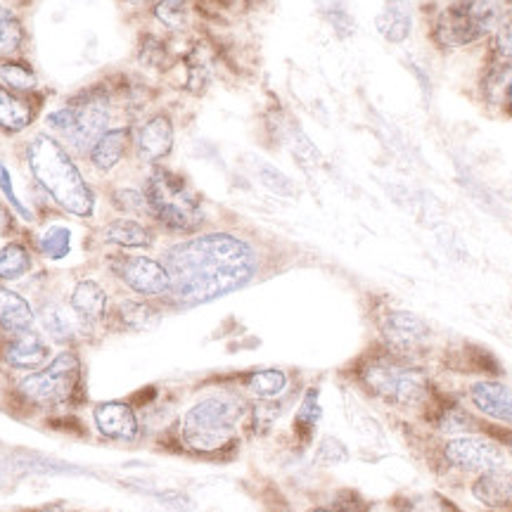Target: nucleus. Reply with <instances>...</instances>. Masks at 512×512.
Instances as JSON below:
<instances>
[{"label":"nucleus","mask_w":512,"mask_h":512,"mask_svg":"<svg viewBox=\"0 0 512 512\" xmlns=\"http://www.w3.org/2000/svg\"><path fill=\"white\" fill-rule=\"evenodd\" d=\"M34 323L36 313L27 299L15 290H8V287L0 285V330L5 335L15 337L22 335V332L34 330Z\"/></svg>","instance_id":"obj_18"},{"label":"nucleus","mask_w":512,"mask_h":512,"mask_svg":"<svg viewBox=\"0 0 512 512\" xmlns=\"http://www.w3.org/2000/svg\"><path fill=\"white\" fill-rule=\"evenodd\" d=\"M460 5L482 36L494 31L503 17V0H460Z\"/></svg>","instance_id":"obj_25"},{"label":"nucleus","mask_w":512,"mask_h":512,"mask_svg":"<svg viewBox=\"0 0 512 512\" xmlns=\"http://www.w3.org/2000/svg\"><path fill=\"white\" fill-rule=\"evenodd\" d=\"M309 512H354V510H339V508H311Z\"/></svg>","instance_id":"obj_39"},{"label":"nucleus","mask_w":512,"mask_h":512,"mask_svg":"<svg viewBox=\"0 0 512 512\" xmlns=\"http://www.w3.org/2000/svg\"><path fill=\"white\" fill-rule=\"evenodd\" d=\"M413 29V15L406 0H384V8L377 15V31L392 43L406 41Z\"/></svg>","instance_id":"obj_21"},{"label":"nucleus","mask_w":512,"mask_h":512,"mask_svg":"<svg viewBox=\"0 0 512 512\" xmlns=\"http://www.w3.org/2000/svg\"><path fill=\"white\" fill-rule=\"evenodd\" d=\"M347 456H349L347 446H344L342 441L335 437H325L318 444V451H316L318 463H323V465H339L347 460Z\"/></svg>","instance_id":"obj_34"},{"label":"nucleus","mask_w":512,"mask_h":512,"mask_svg":"<svg viewBox=\"0 0 512 512\" xmlns=\"http://www.w3.org/2000/svg\"><path fill=\"white\" fill-rule=\"evenodd\" d=\"M38 249L50 261L67 259L69 252H72V230L67 226H50L38 238Z\"/></svg>","instance_id":"obj_29"},{"label":"nucleus","mask_w":512,"mask_h":512,"mask_svg":"<svg viewBox=\"0 0 512 512\" xmlns=\"http://www.w3.org/2000/svg\"><path fill=\"white\" fill-rule=\"evenodd\" d=\"M112 202H114V207H117L119 211H124V214H150V209H147L145 192H140V190H133V188L114 190Z\"/></svg>","instance_id":"obj_33"},{"label":"nucleus","mask_w":512,"mask_h":512,"mask_svg":"<svg viewBox=\"0 0 512 512\" xmlns=\"http://www.w3.org/2000/svg\"><path fill=\"white\" fill-rule=\"evenodd\" d=\"M143 192L152 219L171 233H195L202 228L204 207L200 195L174 171L155 166Z\"/></svg>","instance_id":"obj_5"},{"label":"nucleus","mask_w":512,"mask_h":512,"mask_svg":"<svg viewBox=\"0 0 512 512\" xmlns=\"http://www.w3.org/2000/svg\"><path fill=\"white\" fill-rule=\"evenodd\" d=\"M93 422L100 437L131 444L140 437V418L126 401H100L93 406Z\"/></svg>","instance_id":"obj_11"},{"label":"nucleus","mask_w":512,"mask_h":512,"mask_svg":"<svg viewBox=\"0 0 512 512\" xmlns=\"http://www.w3.org/2000/svg\"><path fill=\"white\" fill-rule=\"evenodd\" d=\"M117 318L126 330L145 332V330L157 328L159 320H162V313L147 302H133V299H126V302H121L117 306Z\"/></svg>","instance_id":"obj_24"},{"label":"nucleus","mask_w":512,"mask_h":512,"mask_svg":"<svg viewBox=\"0 0 512 512\" xmlns=\"http://www.w3.org/2000/svg\"><path fill=\"white\" fill-rule=\"evenodd\" d=\"M505 98H508V110L512 112V79L508 83V93H505Z\"/></svg>","instance_id":"obj_40"},{"label":"nucleus","mask_w":512,"mask_h":512,"mask_svg":"<svg viewBox=\"0 0 512 512\" xmlns=\"http://www.w3.org/2000/svg\"><path fill=\"white\" fill-rule=\"evenodd\" d=\"M406 512H458V510L448 501H444L441 496H430V498H415V501L408 505Z\"/></svg>","instance_id":"obj_36"},{"label":"nucleus","mask_w":512,"mask_h":512,"mask_svg":"<svg viewBox=\"0 0 512 512\" xmlns=\"http://www.w3.org/2000/svg\"><path fill=\"white\" fill-rule=\"evenodd\" d=\"M280 406L275 401H261L256 406H249L247 420L252 422V430L256 434H266L275 425V420L280 418Z\"/></svg>","instance_id":"obj_32"},{"label":"nucleus","mask_w":512,"mask_h":512,"mask_svg":"<svg viewBox=\"0 0 512 512\" xmlns=\"http://www.w3.org/2000/svg\"><path fill=\"white\" fill-rule=\"evenodd\" d=\"M496 50L505 60H512V17L505 19L496 34Z\"/></svg>","instance_id":"obj_37"},{"label":"nucleus","mask_w":512,"mask_h":512,"mask_svg":"<svg viewBox=\"0 0 512 512\" xmlns=\"http://www.w3.org/2000/svg\"><path fill=\"white\" fill-rule=\"evenodd\" d=\"M380 332L384 349L389 354L418 363L420 354H425L432 344V328L420 316L411 311H387L380 320Z\"/></svg>","instance_id":"obj_9"},{"label":"nucleus","mask_w":512,"mask_h":512,"mask_svg":"<svg viewBox=\"0 0 512 512\" xmlns=\"http://www.w3.org/2000/svg\"><path fill=\"white\" fill-rule=\"evenodd\" d=\"M467 399L486 418L512 425V387L498 380H477L467 389Z\"/></svg>","instance_id":"obj_13"},{"label":"nucleus","mask_w":512,"mask_h":512,"mask_svg":"<svg viewBox=\"0 0 512 512\" xmlns=\"http://www.w3.org/2000/svg\"><path fill=\"white\" fill-rule=\"evenodd\" d=\"M0 192H3L5 200L10 202V207L17 211V216H22L24 221H31V219H34V214H31V211H29L27 207H24V202L19 200V197H17L15 185H12V176H10V171H8V166H5L3 162H0Z\"/></svg>","instance_id":"obj_35"},{"label":"nucleus","mask_w":512,"mask_h":512,"mask_svg":"<svg viewBox=\"0 0 512 512\" xmlns=\"http://www.w3.org/2000/svg\"><path fill=\"white\" fill-rule=\"evenodd\" d=\"M46 124L57 136L67 140L76 152L88 155L95 140L107 131V124H110V102L102 95H81L74 105L50 112Z\"/></svg>","instance_id":"obj_7"},{"label":"nucleus","mask_w":512,"mask_h":512,"mask_svg":"<svg viewBox=\"0 0 512 512\" xmlns=\"http://www.w3.org/2000/svg\"><path fill=\"white\" fill-rule=\"evenodd\" d=\"M3 358L10 368L36 373L50 361V344L36 330L22 332V335L10 337V342L5 344Z\"/></svg>","instance_id":"obj_14"},{"label":"nucleus","mask_w":512,"mask_h":512,"mask_svg":"<svg viewBox=\"0 0 512 512\" xmlns=\"http://www.w3.org/2000/svg\"><path fill=\"white\" fill-rule=\"evenodd\" d=\"M69 309L83 328H95L110 313V297L95 280H79L69 294Z\"/></svg>","instance_id":"obj_15"},{"label":"nucleus","mask_w":512,"mask_h":512,"mask_svg":"<svg viewBox=\"0 0 512 512\" xmlns=\"http://www.w3.org/2000/svg\"><path fill=\"white\" fill-rule=\"evenodd\" d=\"M0 81H3V86L8 88V91L17 95L31 93L36 88V74L31 72L27 64L15 60L0 64Z\"/></svg>","instance_id":"obj_30"},{"label":"nucleus","mask_w":512,"mask_h":512,"mask_svg":"<svg viewBox=\"0 0 512 512\" xmlns=\"http://www.w3.org/2000/svg\"><path fill=\"white\" fill-rule=\"evenodd\" d=\"M131 140H133V131L128 126L107 128V131L95 140L91 152H88V159H91L95 169L102 171V174H107V171H112L114 166L124 159L126 150L131 147Z\"/></svg>","instance_id":"obj_17"},{"label":"nucleus","mask_w":512,"mask_h":512,"mask_svg":"<svg viewBox=\"0 0 512 512\" xmlns=\"http://www.w3.org/2000/svg\"><path fill=\"white\" fill-rule=\"evenodd\" d=\"M41 512H67V510H64L62 503H53V505H46Z\"/></svg>","instance_id":"obj_38"},{"label":"nucleus","mask_w":512,"mask_h":512,"mask_svg":"<svg viewBox=\"0 0 512 512\" xmlns=\"http://www.w3.org/2000/svg\"><path fill=\"white\" fill-rule=\"evenodd\" d=\"M287 375L283 370H275V368H266V370H256V373L247 375L245 387L252 392L256 399H275L287 389Z\"/></svg>","instance_id":"obj_27"},{"label":"nucleus","mask_w":512,"mask_h":512,"mask_svg":"<svg viewBox=\"0 0 512 512\" xmlns=\"http://www.w3.org/2000/svg\"><path fill=\"white\" fill-rule=\"evenodd\" d=\"M162 264L171 278L166 297L190 309L252 283L259 271V256L238 235L207 233L166 249Z\"/></svg>","instance_id":"obj_1"},{"label":"nucleus","mask_w":512,"mask_h":512,"mask_svg":"<svg viewBox=\"0 0 512 512\" xmlns=\"http://www.w3.org/2000/svg\"><path fill=\"white\" fill-rule=\"evenodd\" d=\"M358 382L368 396L389 406L415 408L427 406L432 399V387L425 370H420L413 361L389 354L387 349L382 354L363 358L358 366Z\"/></svg>","instance_id":"obj_4"},{"label":"nucleus","mask_w":512,"mask_h":512,"mask_svg":"<svg viewBox=\"0 0 512 512\" xmlns=\"http://www.w3.org/2000/svg\"><path fill=\"white\" fill-rule=\"evenodd\" d=\"M102 238L110 245L126 249H145L155 245V233L136 219H114L102 228Z\"/></svg>","instance_id":"obj_20"},{"label":"nucleus","mask_w":512,"mask_h":512,"mask_svg":"<svg viewBox=\"0 0 512 512\" xmlns=\"http://www.w3.org/2000/svg\"><path fill=\"white\" fill-rule=\"evenodd\" d=\"M17 392L24 401L34 406L50 408L64 406L83 399V375H81V358L76 351L64 349L53 361L36 373H29L17 384ZM81 403V401H79Z\"/></svg>","instance_id":"obj_6"},{"label":"nucleus","mask_w":512,"mask_h":512,"mask_svg":"<svg viewBox=\"0 0 512 512\" xmlns=\"http://www.w3.org/2000/svg\"><path fill=\"white\" fill-rule=\"evenodd\" d=\"M34 121V105L22 95L0 86V128L8 133H22Z\"/></svg>","instance_id":"obj_23"},{"label":"nucleus","mask_w":512,"mask_h":512,"mask_svg":"<svg viewBox=\"0 0 512 512\" xmlns=\"http://www.w3.org/2000/svg\"><path fill=\"white\" fill-rule=\"evenodd\" d=\"M472 496L486 508H510L512 505V472L505 467L482 472L472 482Z\"/></svg>","instance_id":"obj_19"},{"label":"nucleus","mask_w":512,"mask_h":512,"mask_svg":"<svg viewBox=\"0 0 512 512\" xmlns=\"http://www.w3.org/2000/svg\"><path fill=\"white\" fill-rule=\"evenodd\" d=\"M27 164L34 181L57 207L79 219H91L95 214V192L60 140L36 133L27 145Z\"/></svg>","instance_id":"obj_2"},{"label":"nucleus","mask_w":512,"mask_h":512,"mask_svg":"<svg viewBox=\"0 0 512 512\" xmlns=\"http://www.w3.org/2000/svg\"><path fill=\"white\" fill-rule=\"evenodd\" d=\"M434 36H437L439 46L444 48H460V46H467V43L477 41V38H482L475 24H472L470 17H467L465 8L460 5V0H456L453 5H448V8L437 17Z\"/></svg>","instance_id":"obj_16"},{"label":"nucleus","mask_w":512,"mask_h":512,"mask_svg":"<svg viewBox=\"0 0 512 512\" xmlns=\"http://www.w3.org/2000/svg\"><path fill=\"white\" fill-rule=\"evenodd\" d=\"M38 320H41L43 332H46L48 339H53L55 344L67 347V344L74 342L79 320H76L72 309H64L60 304H46L41 313H38Z\"/></svg>","instance_id":"obj_22"},{"label":"nucleus","mask_w":512,"mask_h":512,"mask_svg":"<svg viewBox=\"0 0 512 512\" xmlns=\"http://www.w3.org/2000/svg\"><path fill=\"white\" fill-rule=\"evenodd\" d=\"M174 121L166 114H155L138 128L136 136V152L138 159L145 164H157L174 150Z\"/></svg>","instance_id":"obj_12"},{"label":"nucleus","mask_w":512,"mask_h":512,"mask_svg":"<svg viewBox=\"0 0 512 512\" xmlns=\"http://www.w3.org/2000/svg\"><path fill=\"white\" fill-rule=\"evenodd\" d=\"M323 418V408H320V394L316 387L306 389L302 403H299L297 415H294V430L302 434L304 441L311 439V434L316 432L318 422Z\"/></svg>","instance_id":"obj_28"},{"label":"nucleus","mask_w":512,"mask_h":512,"mask_svg":"<svg viewBox=\"0 0 512 512\" xmlns=\"http://www.w3.org/2000/svg\"><path fill=\"white\" fill-rule=\"evenodd\" d=\"M441 458H444V463L456 467V470L475 472V475H482V472L496 470V467L505 465L503 446L477 432L448 437L441 444Z\"/></svg>","instance_id":"obj_8"},{"label":"nucleus","mask_w":512,"mask_h":512,"mask_svg":"<svg viewBox=\"0 0 512 512\" xmlns=\"http://www.w3.org/2000/svg\"><path fill=\"white\" fill-rule=\"evenodd\" d=\"M110 271L140 297H166L171 278L162 261L140 254H114L110 256Z\"/></svg>","instance_id":"obj_10"},{"label":"nucleus","mask_w":512,"mask_h":512,"mask_svg":"<svg viewBox=\"0 0 512 512\" xmlns=\"http://www.w3.org/2000/svg\"><path fill=\"white\" fill-rule=\"evenodd\" d=\"M247 415L249 403L240 396H207L185 411L178 422V441L192 456H226Z\"/></svg>","instance_id":"obj_3"},{"label":"nucleus","mask_w":512,"mask_h":512,"mask_svg":"<svg viewBox=\"0 0 512 512\" xmlns=\"http://www.w3.org/2000/svg\"><path fill=\"white\" fill-rule=\"evenodd\" d=\"M34 266L31 252L22 242H8L0 249V280H19L24 278Z\"/></svg>","instance_id":"obj_26"},{"label":"nucleus","mask_w":512,"mask_h":512,"mask_svg":"<svg viewBox=\"0 0 512 512\" xmlns=\"http://www.w3.org/2000/svg\"><path fill=\"white\" fill-rule=\"evenodd\" d=\"M24 43V29L10 10L0 8V57H12L19 53Z\"/></svg>","instance_id":"obj_31"}]
</instances>
